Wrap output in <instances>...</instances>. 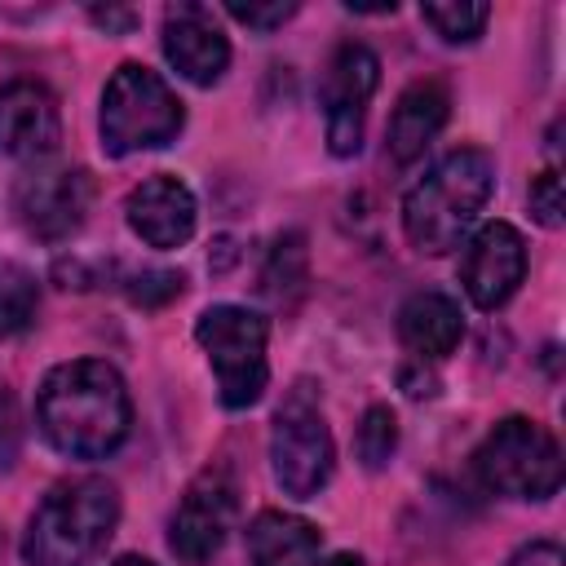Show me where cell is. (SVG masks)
<instances>
[{"instance_id":"7","label":"cell","mask_w":566,"mask_h":566,"mask_svg":"<svg viewBox=\"0 0 566 566\" xmlns=\"http://www.w3.org/2000/svg\"><path fill=\"white\" fill-rule=\"evenodd\" d=\"M332 464H336V447H332V429L318 411V398L310 394V385H296L283 398V407L274 411V429H270L274 482L292 500H314L327 486Z\"/></svg>"},{"instance_id":"23","label":"cell","mask_w":566,"mask_h":566,"mask_svg":"<svg viewBox=\"0 0 566 566\" xmlns=\"http://www.w3.org/2000/svg\"><path fill=\"white\" fill-rule=\"evenodd\" d=\"M531 212H535V221H539L544 230H557V226H562L566 203H562V177H557V168H544V172L531 181Z\"/></svg>"},{"instance_id":"11","label":"cell","mask_w":566,"mask_h":566,"mask_svg":"<svg viewBox=\"0 0 566 566\" xmlns=\"http://www.w3.org/2000/svg\"><path fill=\"white\" fill-rule=\"evenodd\" d=\"M526 279V239L509 221H486L460 252V283L478 310H500Z\"/></svg>"},{"instance_id":"16","label":"cell","mask_w":566,"mask_h":566,"mask_svg":"<svg viewBox=\"0 0 566 566\" xmlns=\"http://www.w3.org/2000/svg\"><path fill=\"white\" fill-rule=\"evenodd\" d=\"M464 336V314L460 301L447 292H411L398 305V340L424 363V358H447Z\"/></svg>"},{"instance_id":"12","label":"cell","mask_w":566,"mask_h":566,"mask_svg":"<svg viewBox=\"0 0 566 566\" xmlns=\"http://www.w3.org/2000/svg\"><path fill=\"white\" fill-rule=\"evenodd\" d=\"M164 57L181 80H190L199 88H212L226 75L230 40L217 27L208 4H172L164 13Z\"/></svg>"},{"instance_id":"27","label":"cell","mask_w":566,"mask_h":566,"mask_svg":"<svg viewBox=\"0 0 566 566\" xmlns=\"http://www.w3.org/2000/svg\"><path fill=\"white\" fill-rule=\"evenodd\" d=\"M88 18H93L97 27H106V31H128V27L137 22L133 9H88Z\"/></svg>"},{"instance_id":"13","label":"cell","mask_w":566,"mask_h":566,"mask_svg":"<svg viewBox=\"0 0 566 566\" xmlns=\"http://www.w3.org/2000/svg\"><path fill=\"white\" fill-rule=\"evenodd\" d=\"M62 142L57 97L40 80L0 84V155L9 159H44Z\"/></svg>"},{"instance_id":"14","label":"cell","mask_w":566,"mask_h":566,"mask_svg":"<svg viewBox=\"0 0 566 566\" xmlns=\"http://www.w3.org/2000/svg\"><path fill=\"white\" fill-rule=\"evenodd\" d=\"M124 217H128V230L146 243V248H181L190 234H195V195L181 177H168V172H155L146 177L142 186L128 190L124 199Z\"/></svg>"},{"instance_id":"15","label":"cell","mask_w":566,"mask_h":566,"mask_svg":"<svg viewBox=\"0 0 566 566\" xmlns=\"http://www.w3.org/2000/svg\"><path fill=\"white\" fill-rule=\"evenodd\" d=\"M451 115V93L447 84L438 80H416L398 93L394 102V115H389V128H385V142H389V155L398 164H411L424 155V146L442 133Z\"/></svg>"},{"instance_id":"6","label":"cell","mask_w":566,"mask_h":566,"mask_svg":"<svg viewBox=\"0 0 566 566\" xmlns=\"http://www.w3.org/2000/svg\"><path fill=\"white\" fill-rule=\"evenodd\" d=\"M473 473L486 491L509 500H548L562 486L557 438L531 416H504L473 451Z\"/></svg>"},{"instance_id":"21","label":"cell","mask_w":566,"mask_h":566,"mask_svg":"<svg viewBox=\"0 0 566 566\" xmlns=\"http://www.w3.org/2000/svg\"><path fill=\"white\" fill-rule=\"evenodd\" d=\"M354 447H358V460L367 469H385L394 460V451H398V420H394V411L385 402H376V407L363 411V424H358Z\"/></svg>"},{"instance_id":"9","label":"cell","mask_w":566,"mask_h":566,"mask_svg":"<svg viewBox=\"0 0 566 566\" xmlns=\"http://www.w3.org/2000/svg\"><path fill=\"white\" fill-rule=\"evenodd\" d=\"M376 84H380V57L367 44L345 40L332 49L323 80H318V102H323V119H327V150L336 159L358 155L363 115H367Z\"/></svg>"},{"instance_id":"25","label":"cell","mask_w":566,"mask_h":566,"mask_svg":"<svg viewBox=\"0 0 566 566\" xmlns=\"http://www.w3.org/2000/svg\"><path fill=\"white\" fill-rule=\"evenodd\" d=\"M18 442H22V429H18V402H13V394L0 385V469H13V460H18Z\"/></svg>"},{"instance_id":"10","label":"cell","mask_w":566,"mask_h":566,"mask_svg":"<svg viewBox=\"0 0 566 566\" xmlns=\"http://www.w3.org/2000/svg\"><path fill=\"white\" fill-rule=\"evenodd\" d=\"M234 513H239V486L230 478V469L212 464L203 469L181 504L172 509V522H168V548L177 562L186 566H208L221 544H226V531L234 526Z\"/></svg>"},{"instance_id":"17","label":"cell","mask_w":566,"mask_h":566,"mask_svg":"<svg viewBox=\"0 0 566 566\" xmlns=\"http://www.w3.org/2000/svg\"><path fill=\"white\" fill-rule=\"evenodd\" d=\"M243 539L252 566H318V548H323L318 526L283 509H261L248 522Z\"/></svg>"},{"instance_id":"24","label":"cell","mask_w":566,"mask_h":566,"mask_svg":"<svg viewBox=\"0 0 566 566\" xmlns=\"http://www.w3.org/2000/svg\"><path fill=\"white\" fill-rule=\"evenodd\" d=\"M296 9H301V4H292V0H287V4H283V0H279V4H239V0L226 4V13H230L234 22H243V27H252V31H274V27H283L287 18H296Z\"/></svg>"},{"instance_id":"26","label":"cell","mask_w":566,"mask_h":566,"mask_svg":"<svg viewBox=\"0 0 566 566\" xmlns=\"http://www.w3.org/2000/svg\"><path fill=\"white\" fill-rule=\"evenodd\" d=\"M504 566H562V544L557 539H531Z\"/></svg>"},{"instance_id":"29","label":"cell","mask_w":566,"mask_h":566,"mask_svg":"<svg viewBox=\"0 0 566 566\" xmlns=\"http://www.w3.org/2000/svg\"><path fill=\"white\" fill-rule=\"evenodd\" d=\"M327 566H363V557H358V553H336Z\"/></svg>"},{"instance_id":"3","label":"cell","mask_w":566,"mask_h":566,"mask_svg":"<svg viewBox=\"0 0 566 566\" xmlns=\"http://www.w3.org/2000/svg\"><path fill=\"white\" fill-rule=\"evenodd\" d=\"M119 522V491L106 478H75L53 486L27 522V566H93Z\"/></svg>"},{"instance_id":"18","label":"cell","mask_w":566,"mask_h":566,"mask_svg":"<svg viewBox=\"0 0 566 566\" xmlns=\"http://www.w3.org/2000/svg\"><path fill=\"white\" fill-rule=\"evenodd\" d=\"M35 305H40V283L27 265L0 256V340L18 336L31 327L35 318Z\"/></svg>"},{"instance_id":"2","label":"cell","mask_w":566,"mask_h":566,"mask_svg":"<svg viewBox=\"0 0 566 566\" xmlns=\"http://www.w3.org/2000/svg\"><path fill=\"white\" fill-rule=\"evenodd\" d=\"M491 190H495V159L486 150L460 146L442 155L402 195V230L411 248L429 256L460 248V239L473 230L478 212L486 208Z\"/></svg>"},{"instance_id":"30","label":"cell","mask_w":566,"mask_h":566,"mask_svg":"<svg viewBox=\"0 0 566 566\" xmlns=\"http://www.w3.org/2000/svg\"><path fill=\"white\" fill-rule=\"evenodd\" d=\"M111 566H155V562H146V557H133V553H128V557H115Z\"/></svg>"},{"instance_id":"4","label":"cell","mask_w":566,"mask_h":566,"mask_svg":"<svg viewBox=\"0 0 566 566\" xmlns=\"http://www.w3.org/2000/svg\"><path fill=\"white\" fill-rule=\"evenodd\" d=\"M186 124V106L181 97L168 88V80L142 62H124L106 88H102V111H97V128H102V150L124 159L133 150H155L168 146Z\"/></svg>"},{"instance_id":"28","label":"cell","mask_w":566,"mask_h":566,"mask_svg":"<svg viewBox=\"0 0 566 566\" xmlns=\"http://www.w3.org/2000/svg\"><path fill=\"white\" fill-rule=\"evenodd\" d=\"M402 385L411 398H429L433 394V376H416V367H402Z\"/></svg>"},{"instance_id":"5","label":"cell","mask_w":566,"mask_h":566,"mask_svg":"<svg viewBox=\"0 0 566 566\" xmlns=\"http://www.w3.org/2000/svg\"><path fill=\"white\" fill-rule=\"evenodd\" d=\"M195 340L212 363L221 407L243 411V407L261 402V394L270 385V358H265L270 323H265V314H256L248 305H208L195 318Z\"/></svg>"},{"instance_id":"8","label":"cell","mask_w":566,"mask_h":566,"mask_svg":"<svg viewBox=\"0 0 566 566\" xmlns=\"http://www.w3.org/2000/svg\"><path fill=\"white\" fill-rule=\"evenodd\" d=\"M9 208L18 217V226L40 239V243H62L71 239L88 208H93V177L84 168H62V164H35L27 168L13 190H9Z\"/></svg>"},{"instance_id":"19","label":"cell","mask_w":566,"mask_h":566,"mask_svg":"<svg viewBox=\"0 0 566 566\" xmlns=\"http://www.w3.org/2000/svg\"><path fill=\"white\" fill-rule=\"evenodd\" d=\"M305 270H310V252H305V234L287 230L274 239L270 256H265V270H261V292L265 296H279L283 292H296L305 283Z\"/></svg>"},{"instance_id":"22","label":"cell","mask_w":566,"mask_h":566,"mask_svg":"<svg viewBox=\"0 0 566 566\" xmlns=\"http://www.w3.org/2000/svg\"><path fill=\"white\" fill-rule=\"evenodd\" d=\"M119 287H124V296H128L133 305L159 310V305H168L172 296H181L186 274H181V270H133V274H124Z\"/></svg>"},{"instance_id":"1","label":"cell","mask_w":566,"mask_h":566,"mask_svg":"<svg viewBox=\"0 0 566 566\" xmlns=\"http://www.w3.org/2000/svg\"><path fill=\"white\" fill-rule=\"evenodd\" d=\"M35 420L53 451L71 460H106L133 429V398L111 363L71 358L40 380Z\"/></svg>"},{"instance_id":"20","label":"cell","mask_w":566,"mask_h":566,"mask_svg":"<svg viewBox=\"0 0 566 566\" xmlns=\"http://www.w3.org/2000/svg\"><path fill=\"white\" fill-rule=\"evenodd\" d=\"M420 18L447 40V44H469L482 35L486 18H491V4H469V0H451V4H424Z\"/></svg>"}]
</instances>
